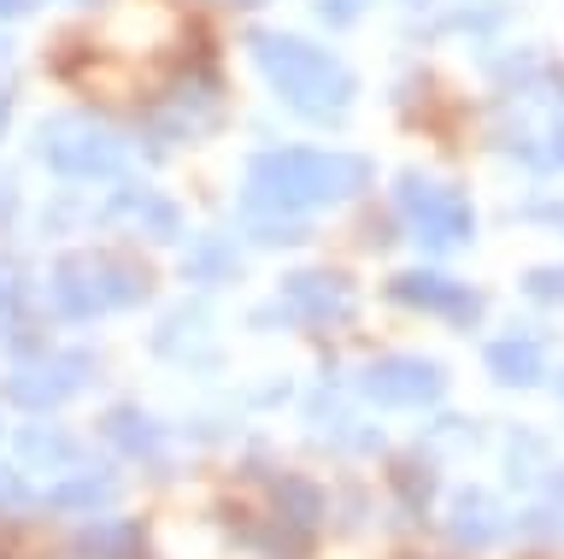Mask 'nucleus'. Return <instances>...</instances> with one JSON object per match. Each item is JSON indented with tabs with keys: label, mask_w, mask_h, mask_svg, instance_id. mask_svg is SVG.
Returning <instances> with one entry per match:
<instances>
[{
	"label": "nucleus",
	"mask_w": 564,
	"mask_h": 559,
	"mask_svg": "<svg viewBox=\"0 0 564 559\" xmlns=\"http://www.w3.org/2000/svg\"><path fill=\"white\" fill-rule=\"evenodd\" d=\"M382 488L388 501H394V513L405 524H423L435 513V495H441V471H435V453H394V460L382 465Z\"/></svg>",
	"instance_id": "nucleus-14"
},
{
	"label": "nucleus",
	"mask_w": 564,
	"mask_h": 559,
	"mask_svg": "<svg viewBox=\"0 0 564 559\" xmlns=\"http://www.w3.org/2000/svg\"><path fill=\"white\" fill-rule=\"evenodd\" d=\"M359 12H365V0H324V19H335V24L359 19Z\"/></svg>",
	"instance_id": "nucleus-24"
},
{
	"label": "nucleus",
	"mask_w": 564,
	"mask_h": 559,
	"mask_svg": "<svg viewBox=\"0 0 564 559\" xmlns=\"http://www.w3.org/2000/svg\"><path fill=\"white\" fill-rule=\"evenodd\" d=\"M100 442L141 471H165V460H171V430L148 407H135V400H118V407L100 412Z\"/></svg>",
	"instance_id": "nucleus-11"
},
{
	"label": "nucleus",
	"mask_w": 564,
	"mask_h": 559,
	"mask_svg": "<svg viewBox=\"0 0 564 559\" xmlns=\"http://www.w3.org/2000/svg\"><path fill=\"white\" fill-rule=\"evenodd\" d=\"M253 201L264 206H317V201H347L370 183V165L359 153H312V148H271L259 153L253 171Z\"/></svg>",
	"instance_id": "nucleus-1"
},
{
	"label": "nucleus",
	"mask_w": 564,
	"mask_h": 559,
	"mask_svg": "<svg viewBox=\"0 0 564 559\" xmlns=\"http://www.w3.org/2000/svg\"><path fill=\"white\" fill-rule=\"evenodd\" d=\"M42 160L59 178H112L123 165V148L112 130L88 125V118H53L42 125Z\"/></svg>",
	"instance_id": "nucleus-7"
},
{
	"label": "nucleus",
	"mask_w": 564,
	"mask_h": 559,
	"mask_svg": "<svg viewBox=\"0 0 564 559\" xmlns=\"http://www.w3.org/2000/svg\"><path fill=\"white\" fill-rule=\"evenodd\" d=\"M35 0H0V12H30Z\"/></svg>",
	"instance_id": "nucleus-27"
},
{
	"label": "nucleus",
	"mask_w": 564,
	"mask_h": 559,
	"mask_svg": "<svg viewBox=\"0 0 564 559\" xmlns=\"http://www.w3.org/2000/svg\"><path fill=\"white\" fill-rule=\"evenodd\" d=\"M47 294H53V312H59V319L88 324V319H100V312H123V307L148 301V271L130 266V259H118V254H77L53 271Z\"/></svg>",
	"instance_id": "nucleus-3"
},
{
	"label": "nucleus",
	"mask_w": 564,
	"mask_h": 559,
	"mask_svg": "<svg viewBox=\"0 0 564 559\" xmlns=\"http://www.w3.org/2000/svg\"><path fill=\"white\" fill-rule=\"evenodd\" d=\"M400 213L417 230L423 248H435V254L476 241V206L465 201V189H453V183H435V178L405 171L400 178Z\"/></svg>",
	"instance_id": "nucleus-5"
},
{
	"label": "nucleus",
	"mask_w": 564,
	"mask_h": 559,
	"mask_svg": "<svg viewBox=\"0 0 564 559\" xmlns=\"http://www.w3.org/2000/svg\"><path fill=\"white\" fill-rule=\"evenodd\" d=\"M253 47H259L264 77L282 89V100H289V107L312 112V118L347 112L352 72H347L341 60H329L324 47H306V42H294V36H253Z\"/></svg>",
	"instance_id": "nucleus-2"
},
{
	"label": "nucleus",
	"mask_w": 564,
	"mask_h": 559,
	"mask_svg": "<svg viewBox=\"0 0 564 559\" xmlns=\"http://www.w3.org/2000/svg\"><path fill=\"white\" fill-rule=\"evenodd\" d=\"M482 365L500 389H535L546 377V342L535 330H506V336H494L482 347Z\"/></svg>",
	"instance_id": "nucleus-16"
},
{
	"label": "nucleus",
	"mask_w": 564,
	"mask_h": 559,
	"mask_svg": "<svg viewBox=\"0 0 564 559\" xmlns=\"http://www.w3.org/2000/svg\"><path fill=\"white\" fill-rule=\"evenodd\" d=\"M12 453H18V465H24V471H53V477L83 465V442L65 424H24L12 436Z\"/></svg>",
	"instance_id": "nucleus-17"
},
{
	"label": "nucleus",
	"mask_w": 564,
	"mask_h": 559,
	"mask_svg": "<svg viewBox=\"0 0 564 559\" xmlns=\"http://www.w3.org/2000/svg\"><path fill=\"white\" fill-rule=\"evenodd\" d=\"M264 513H276V518H289V524L317 536L329 524V488L317 477H306V471L276 465L271 477H264Z\"/></svg>",
	"instance_id": "nucleus-15"
},
{
	"label": "nucleus",
	"mask_w": 564,
	"mask_h": 559,
	"mask_svg": "<svg viewBox=\"0 0 564 559\" xmlns=\"http://www.w3.org/2000/svg\"><path fill=\"white\" fill-rule=\"evenodd\" d=\"M523 218H535V224H553V230H564V201H546V206H529Z\"/></svg>",
	"instance_id": "nucleus-25"
},
{
	"label": "nucleus",
	"mask_w": 564,
	"mask_h": 559,
	"mask_svg": "<svg viewBox=\"0 0 564 559\" xmlns=\"http://www.w3.org/2000/svg\"><path fill=\"white\" fill-rule=\"evenodd\" d=\"M423 453H476V442H482V430H476V418H453V412H441L435 424H423Z\"/></svg>",
	"instance_id": "nucleus-19"
},
{
	"label": "nucleus",
	"mask_w": 564,
	"mask_h": 559,
	"mask_svg": "<svg viewBox=\"0 0 564 559\" xmlns=\"http://www.w3.org/2000/svg\"><path fill=\"white\" fill-rule=\"evenodd\" d=\"M183 271L194 277V283H224V277L236 271V248H224V241H200V248L183 259Z\"/></svg>",
	"instance_id": "nucleus-21"
},
{
	"label": "nucleus",
	"mask_w": 564,
	"mask_h": 559,
	"mask_svg": "<svg viewBox=\"0 0 564 559\" xmlns=\"http://www.w3.org/2000/svg\"><path fill=\"white\" fill-rule=\"evenodd\" d=\"M276 301L294 312V324H312V330H341L359 319V289L341 271H294Z\"/></svg>",
	"instance_id": "nucleus-10"
},
{
	"label": "nucleus",
	"mask_w": 564,
	"mask_h": 559,
	"mask_svg": "<svg viewBox=\"0 0 564 559\" xmlns=\"http://www.w3.org/2000/svg\"><path fill=\"white\" fill-rule=\"evenodd\" d=\"M65 559H159V553L141 518L100 513V518H77V530L65 541Z\"/></svg>",
	"instance_id": "nucleus-13"
},
{
	"label": "nucleus",
	"mask_w": 564,
	"mask_h": 559,
	"mask_svg": "<svg viewBox=\"0 0 564 559\" xmlns=\"http://www.w3.org/2000/svg\"><path fill=\"white\" fill-rule=\"evenodd\" d=\"M0 130H7V95H0Z\"/></svg>",
	"instance_id": "nucleus-28"
},
{
	"label": "nucleus",
	"mask_w": 564,
	"mask_h": 559,
	"mask_svg": "<svg viewBox=\"0 0 564 559\" xmlns=\"http://www.w3.org/2000/svg\"><path fill=\"white\" fill-rule=\"evenodd\" d=\"M541 471H553V448H546L541 430L518 424V430L506 436V477L511 483H535Z\"/></svg>",
	"instance_id": "nucleus-18"
},
{
	"label": "nucleus",
	"mask_w": 564,
	"mask_h": 559,
	"mask_svg": "<svg viewBox=\"0 0 564 559\" xmlns=\"http://www.w3.org/2000/svg\"><path fill=\"white\" fill-rule=\"evenodd\" d=\"M123 495V483H118V471H106V465H77V471H59L47 488H42V513H59V518H100V513H112Z\"/></svg>",
	"instance_id": "nucleus-12"
},
{
	"label": "nucleus",
	"mask_w": 564,
	"mask_h": 559,
	"mask_svg": "<svg viewBox=\"0 0 564 559\" xmlns=\"http://www.w3.org/2000/svg\"><path fill=\"white\" fill-rule=\"evenodd\" d=\"M546 501H553L558 513H564V465H553V471H546Z\"/></svg>",
	"instance_id": "nucleus-26"
},
{
	"label": "nucleus",
	"mask_w": 564,
	"mask_h": 559,
	"mask_svg": "<svg viewBox=\"0 0 564 559\" xmlns=\"http://www.w3.org/2000/svg\"><path fill=\"white\" fill-rule=\"evenodd\" d=\"M359 395L388 412H430L447 395V365L430 354H382L359 372Z\"/></svg>",
	"instance_id": "nucleus-6"
},
{
	"label": "nucleus",
	"mask_w": 564,
	"mask_h": 559,
	"mask_svg": "<svg viewBox=\"0 0 564 559\" xmlns=\"http://www.w3.org/2000/svg\"><path fill=\"white\" fill-rule=\"evenodd\" d=\"M88 377H95V354H83V347H47V354H35V359H18L12 377L0 383V395H7L12 407L47 418V412H59L70 395H83Z\"/></svg>",
	"instance_id": "nucleus-4"
},
{
	"label": "nucleus",
	"mask_w": 564,
	"mask_h": 559,
	"mask_svg": "<svg viewBox=\"0 0 564 559\" xmlns=\"http://www.w3.org/2000/svg\"><path fill=\"white\" fill-rule=\"evenodd\" d=\"M0 559H18V553H0Z\"/></svg>",
	"instance_id": "nucleus-30"
},
{
	"label": "nucleus",
	"mask_w": 564,
	"mask_h": 559,
	"mask_svg": "<svg viewBox=\"0 0 564 559\" xmlns=\"http://www.w3.org/2000/svg\"><path fill=\"white\" fill-rule=\"evenodd\" d=\"M35 501H42V495H35V488H30V471L24 465H0V518H18V513H30V506Z\"/></svg>",
	"instance_id": "nucleus-22"
},
{
	"label": "nucleus",
	"mask_w": 564,
	"mask_h": 559,
	"mask_svg": "<svg viewBox=\"0 0 564 559\" xmlns=\"http://www.w3.org/2000/svg\"><path fill=\"white\" fill-rule=\"evenodd\" d=\"M523 294L541 307H564V266H535L523 277Z\"/></svg>",
	"instance_id": "nucleus-23"
},
{
	"label": "nucleus",
	"mask_w": 564,
	"mask_h": 559,
	"mask_svg": "<svg viewBox=\"0 0 564 559\" xmlns=\"http://www.w3.org/2000/svg\"><path fill=\"white\" fill-rule=\"evenodd\" d=\"M511 524H518V513H506L500 495L482 483H465L447 495V513H441V536L453 541L458 553H494L500 541H511Z\"/></svg>",
	"instance_id": "nucleus-8"
},
{
	"label": "nucleus",
	"mask_w": 564,
	"mask_h": 559,
	"mask_svg": "<svg viewBox=\"0 0 564 559\" xmlns=\"http://www.w3.org/2000/svg\"><path fill=\"white\" fill-rule=\"evenodd\" d=\"M558 400H564V372H558Z\"/></svg>",
	"instance_id": "nucleus-29"
},
{
	"label": "nucleus",
	"mask_w": 564,
	"mask_h": 559,
	"mask_svg": "<svg viewBox=\"0 0 564 559\" xmlns=\"http://www.w3.org/2000/svg\"><path fill=\"white\" fill-rule=\"evenodd\" d=\"M370 518H377V495H370L365 483L329 488V524H335V530H365Z\"/></svg>",
	"instance_id": "nucleus-20"
},
{
	"label": "nucleus",
	"mask_w": 564,
	"mask_h": 559,
	"mask_svg": "<svg viewBox=\"0 0 564 559\" xmlns=\"http://www.w3.org/2000/svg\"><path fill=\"white\" fill-rule=\"evenodd\" d=\"M412 7H423V0H412Z\"/></svg>",
	"instance_id": "nucleus-31"
},
{
	"label": "nucleus",
	"mask_w": 564,
	"mask_h": 559,
	"mask_svg": "<svg viewBox=\"0 0 564 559\" xmlns=\"http://www.w3.org/2000/svg\"><path fill=\"white\" fill-rule=\"evenodd\" d=\"M388 301L405 307V312H430V319H447L458 330H476L482 324L488 301L476 294L470 283H458L447 271H400L394 283H388Z\"/></svg>",
	"instance_id": "nucleus-9"
}]
</instances>
